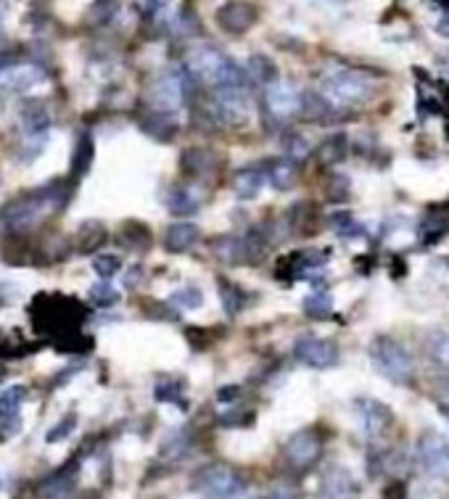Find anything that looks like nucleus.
<instances>
[{"instance_id":"f257e3e1","label":"nucleus","mask_w":449,"mask_h":499,"mask_svg":"<svg viewBox=\"0 0 449 499\" xmlns=\"http://www.w3.org/2000/svg\"><path fill=\"white\" fill-rule=\"evenodd\" d=\"M32 322L40 333L56 336V346L64 344L66 338L80 333V325L85 320V310L77 299H66L58 293H48V296H38L30 307Z\"/></svg>"},{"instance_id":"f03ea898","label":"nucleus","mask_w":449,"mask_h":499,"mask_svg":"<svg viewBox=\"0 0 449 499\" xmlns=\"http://www.w3.org/2000/svg\"><path fill=\"white\" fill-rule=\"evenodd\" d=\"M188 74L212 85L215 91L227 88H246V72L238 66L230 56H224L220 48L198 46L188 56Z\"/></svg>"},{"instance_id":"7ed1b4c3","label":"nucleus","mask_w":449,"mask_h":499,"mask_svg":"<svg viewBox=\"0 0 449 499\" xmlns=\"http://www.w3.org/2000/svg\"><path fill=\"white\" fill-rule=\"evenodd\" d=\"M320 95L333 106V109H352L365 103L373 95V77L352 69V66H336L322 74Z\"/></svg>"},{"instance_id":"20e7f679","label":"nucleus","mask_w":449,"mask_h":499,"mask_svg":"<svg viewBox=\"0 0 449 499\" xmlns=\"http://www.w3.org/2000/svg\"><path fill=\"white\" fill-rule=\"evenodd\" d=\"M64 188L61 185H45L38 190H30L19 198H13L3 212L0 220L11 230H24V227L40 223L48 212H53L58 204H64Z\"/></svg>"},{"instance_id":"39448f33","label":"nucleus","mask_w":449,"mask_h":499,"mask_svg":"<svg viewBox=\"0 0 449 499\" xmlns=\"http://www.w3.org/2000/svg\"><path fill=\"white\" fill-rule=\"evenodd\" d=\"M373 367L392 383L397 386H409L415 381V360L409 349L394 336H375L367 346Z\"/></svg>"},{"instance_id":"423d86ee","label":"nucleus","mask_w":449,"mask_h":499,"mask_svg":"<svg viewBox=\"0 0 449 499\" xmlns=\"http://www.w3.org/2000/svg\"><path fill=\"white\" fill-rule=\"evenodd\" d=\"M190 486H193V492L204 495L207 499H235L246 492V478L233 465L209 462L196 470Z\"/></svg>"},{"instance_id":"0eeeda50","label":"nucleus","mask_w":449,"mask_h":499,"mask_svg":"<svg viewBox=\"0 0 449 499\" xmlns=\"http://www.w3.org/2000/svg\"><path fill=\"white\" fill-rule=\"evenodd\" d=\"M215 257H220L224 265H254L262 262L268 254V241L260 232L249 235H220L212 241Z\"/></svg>"},{"instance_id":"6e6552de","label":"nucleus","mask_w":449,"mask_h":499,"mask_svg":"<svg viewBox=\"0 0 449 499\" xmlns=\"http://www.w3.org/2000/svg\"><path fill=\"white\" fill-rule=\"evenodd\" d=\"M415 460L428 478L449 481V439L445 433L426 431L415 444Z\"/></svg>"},{"instance_id":"1a4fd4ad","label":"nucleus","mask_w":449,"mask_h":499,"mask_svg":"<svg viewBox=\"0 0 449 499\" xmlns=\"http://www.w3.org/2000/svg\"><path fill=\"white\" fill-rule=\"evenodd\" d=\"M320 457H322V439L314 428H304V431L294 433L283 447V462L296 476L310 473L320 462Z\"/></svg>"},{"instance_id":"9d476101","label":"nucleus","mask_w":449,"mask_h":499,"mask_svg":"<svg viewBox=\"0 0 449 499\" xmlns=\"http://www.w3.org/2000/svg\"><path fill=\"white\" fill-rule=\"evenodd\" d=\"M190 80L193 77L188 74V69H167L154 85V101H151L154 111H162V114L178 111L190 95Z\"/></svg>"},{"instance_id":"9b49d317","label":"nucleus","mask_w":449,"mask_h":499,"mask_svg":"<svg viewBox=\"0 0 449 499\" xmlns=\"http://www.w3.org/2000/svg\"><path fill=\"white\" fill-rule=\"evenodd\" d=\"M22 133L27 137L24 145H32L30 156H38L45 148V140H48V130H50V111L45 106L43 101L38 98H30L22 103Z\"/></svg>"},{"instance_id":"f8f14e48","label":"nucleus","mask_w":449,"mask_h":499,"mask_svg":"<svg viewBox=\"0 0 449 499\" xmlns=\"http://www.w3.org/2000/svg\"><path fill=\"white\" fill-rule=\"evenodd\" d=\"M294 360L310 370H328L339 363V346L330 338L304 336L294 344Z\"/></svg>"},{"instance_id":"ddd939ff","label":"nucleus","mask_w":449,"mask_h":499,"mask_svg":"<svg viewBox=\"0 0 449 499\" xmlns=\"http://www.w3.org/2000/svg\"><path fill=\"white\" fill-rule=\"evenodd\" d=\"M355 412H357L362 433H365L367 439H381V436H386V433L394 428V420H397L389 405H383V402H378V399H373V397H362V399H357V402H355Z\"/></svg>"},{"instance_id":"4468645a","label":"nucleus","mask_w":449,"mask_h":499,"mask_svg":"<svg viewBox=\"0 0 449 499\" xmlns=\"http://www.w3.org/2000/svg\"><path fill=\"white\" fill-rule=\"evenodd\" d=\"M262 103H265V117L272 122H286L291 117L299 114V106H302V92H296L291 85L286 83H272L265 88L262 95Z\"/></svg>"},{"instance_id":"2eb2a0df","label":"nucleus","mask_w":449,"mask_h":499,"mask_svg":"<svg viewBox=\"0 0 449 499\" xmlns=\"http://www.w3.org/2000/svg\"><path fill=\"white\" fill-rule=\"evenodd\" d=\"M77 481H80V460L72 457L69 462H64L61 468H56L50 476H45L38 486V497L40 499H72L77 492Z\"/></svg>"},{"instance_id":"dca6fc26","label":"nucleus","mask_w":449,"mask_h":499,"mask_svg":"<svg viewBox=\"0 0 449 499\" xmlns=\"http://www.w3.org/2000/svg\"><path fill=\"white\" fill-rule=\"evenodd\" d=\"M40 83H45V69L32 61H19L8 69H0V91L11 95H24Z\"/></svg>"},{"instance_id":"f3484780","label":"nucleus","mask_w":449,"mask_h":499,"mask_svg":"<svg viewBox=\"0 0 449 499\" xmlns=\"http://www.w3.org/2000/svg\"><path fill=\"white\" fill-rule=\"evenodd\" d=\"M251 103L246 88H227V91H217L215 103H212V114L224 122V125H243L249 119Z\"/></svg>"},{"instance_id":"a211bd4d","label":"nucleus","mask_w":449,"mask_h":499,"mask_svg":"<svg viewBox=\"0 0 449 499\" xmlns=\"http://www.w3.org/2000/svg\"><path fill=\"white\" fill-rule=\"evenodd\" d=\"M260 13L249 0H227L217 8V24L227 35H246L257 24Z\"/></svg>"},{"instance_id":"6ab92c4d","label":"nucleus","mask_w":449,"mask_h":499,"mask_svg":"<svg viewBox=\"0 0 449 499\" xmlns=\"http://www.w3.org/2000/svg\"><path fill=\"white\" fill-rule=\"evenodd\" d=\"M268 185V175H265V167H246V170H238L233 175V193L235 198L241 201H251L262 193V188Z\"/></svg>"},{"instance_id":"aec40b11","label":"nucleus","mask_w":449,"mask_h":499,"mask_svg":"<svg viewBox=\"0 0 449 499\" xmlns=\"http://www.w3.org/2000/svg\"><path fill=\"white\" fill-rule=\"evenodd\" d=\"M201 238V230L190 223H178V225L167 227V235H164V246L167 251H175V254H182L188 249H193Z\"/></svg>"},{"instance_id":"412c9836","label":"nucleus","mask_w":449,"mask_h":499,"mask_svg":"<svg viewBox=\"0 0 449 499\" xmlns=\"http://www.w3.org/2000/svg\"><path fill=\"white\" fill-rule=\"evenodd\" d=\"M299 114H304L307 119H313V122H320V125H328L336 114H339V109H333L320 92L314 91H307L302 92V106H299Z\"/></svg>"},{"instance_id":"4be33fe9","label":"nucleus","mask_w":449,"mask_h":499,"mask_svg":"<svg viewBox=\"0 0 449 499\" xmlns=\"http://www.w3.org/2000/svg\"><path fill=\"white\" fill-rule=\"evenodd\" d=\"M426 360L442 370H449V330H431L423 341Z\"/></svg>"},{"instance_id":"5701e85b","label":"nucleus","mask_w":449,"mask_h":499,"mask_svg":"<svg viewBox=\"0 0 449 499\" xmlns=\"http://www.w3.org/2000/svg\"><path fill=\"white\" fill-rule=\"evenodd\" d=\"M355 492H357L355 478L341 468H333L322 481V497L325 499H347L352 497Z\"/></svg>"},{"instance_id":"b1692460","label":"nucleus","mask_w":449,"mask_h":499,"mask_svg":"<svg viewBox=\"0 0 449 499\" xmlns=\"http://www.w3.org/2000/svg\"><path fill=\"white\" fill-rule=\"evenodd\" d=\"M154 397L156 402H170V405H178V407H188L185 402V381L178 375H164L156 381L154 386Z\"/></svg>"},{"instance_id":"393cba45","label":"nucleus","mask_w":449,"mask_h":499,"mask_svg":"<svg viewBox=\"0 0 449 499\" xmlns=\"http://www.w3.org/2000/svg\"><path fill=\"white\" fill-rule=\"evenodd\" d=\"M265 175H268V182H272V188H277V190H291V188L296 185L299 170H296L294 162H288V159L283 156V159L269 162L268 167H265Z\"/></svg>"},{"instance_id":"a878e982","label":"nucleus","mask_w":449,"mask_h":499,"mask_svg":"<svg viewBox=\"0 0 449 499\" xmlns=\"http://www.w3.org/2000/svg\"><path fill=\"white\" fill-rule=\"evenodd\" d=\"M243 72H246V80L257 83L260 88H268L272 83H277V66L272 64V58L262 56V53L260 56H251Z\"/></svg>"},{"instance_id":"bb28decb","label":"nucleus","mask_w":449,"mask_h":499,"mask_svg":"<svg viewBox=\"0 0 449 499\" xmlns=\"http://www.w3.org/2000/svg\"><path fill=\"white\" fill-rule=\"evenodd\" d=\"M180 164H182V172L190 175V178H201L207 172H212L215 167V156L207 151V148H188L182 156H180Z\"/></svg>"},{"instance_id":"cd10ccee","label":"nucleus","mask_w":449,"mask_h":499,"mask_svg":"<svg viewBox=\"0 0 449 499\" xmlns=\"http://www.w3.org/2000/svg\"><path fill=\"white\" fill-rule=\"evenodd\" d=\"M106 238H109V232L101 223H85L75 235V249L80 254H92L95 249H101L106 243Z\"/></svg>"},{"instance_id":"c85d7f7f","label":"nucleus","mask_w":449,"mask_h":499,"mask_svg":"<svg viewBox=\"0 0 449 499\" xmlns=\"http://www.w3.org/2000/svg\"><path fill=\"white\" fill-rule=\"evenodd\" d=\"M347 153H349V137L344 136V133H336V136L325 137V140L320 143V148H317V159H320L322 164H328V167L344 162Z\"/></svg>"},{"instance_id":"c756f323","label":"nucleus","mask_w":449,"mask_h":499,"mask_svg":"<svg viewBox=\"0 0 449 499\" xmlns=\"http://www.w3.org/2000/svg\"><path fill=\"white\" fill-rule=\"evenodd\" d=\"M217 285H220V302H223L224 312H227L230 318L241 315L243 307H246V293H243V288L235 285L233 280L223 277V275L217 277Z\"/></svg>"},{"instance_id":"7c9ffc66","label":"nucleus","mask_w":449,"mask_h":499,"mask_svg":"<svg viewBox=\"0 0 449 499\" xmlns=\"http://www.w3.org/2000/svg\"><path fill=\"white\" fill-rule=\"evenodd\" d=\"M140 127L154 137V140H159V143L175 137V133H178L175 119H170V114H162V111H154L151 117H145V119L140 122Z\"/></svg>"},{"instance_id":"2f4dec72","label":"nucleus","mask_w":449,"mask_h":499,"mask_svg":"<svg viewBox=\"0 0 449 499\" xmlns=\"http://www.w3.org/2000/svg\"><path fill=\"white\" fill-rule=\"evenodd\" d=\"M167 209L175 217H190V214L198 212V198L188 188H172L170 196H167Z\"/></svg>"},{"instance_id":"473e14b6","label":"nucleus","mask_w":449,"mask_h":499,"mask_svg":"<svg viewBox=\"0 0 449 499\" xmlns=\"http://www.w3.org/2000/svg\"><path fill=\"white\" fill-rule=\"evenodd\" d=\"M92 156H95V145H92V137L83 136L77 148H75V156H72V180H83L90 172V164H92Z\"/></svg>"},{"instance_id":"72a5a7b5","label":"nucleus","mask_w":449,"mask_h":499,"mask_svg":"<svg viewBox=\"0 0 449 499\" xmlns=\"http://www.w3.org/2000/svg\"><path fill=\"white\" fill-rule=\"evenodd\" d=\"M333 312V299L328 291H314L304 299V315L313 320H325L330 318Z\"/></svg>"},{"instance_id":"f704fd0d","label":"nucleus","mask_w":449,"mask_h":499,"mask_svg":"<svg viewBox=\"0 0 449 499\" xmlns=\"http://www.w3.org/2000/svg\"><path fill=\"white\" fill-rule=\"evenodd\" d=\"M90 302L95 304V307H101V310H109V307H114L119 299H122V293L109 283V280H101V283H95V285H90L88 291Z\"/></svg>"},{"instance_id":"c9c22d12","label":"nucleus","mask_w":449,"mask_h":499,"mask_svg":"<svg viewBox=\"0 0 449 499\" xmlns=\"http://www.w3.org/2000/svg\"><path fill=\"white\" fill-rule=\"evenodd\" d=\"M283 153H286V159L294 162V164L304 162V159L310 156V143H307V137L299 136V133H286V136H283Z\"/></svg>"},{"instance_id":"e433bc0d","label":"nucleus","mask_w":449,"mask_h":499,"mask_svg":"<svg viewBox=\"0 0 449 499\" xmlns=\"http://www.w3.org/2000/svg\"><path fill=\"white\" fill-rule=\"evenodd\" d=\"M190 447V439H188V431H175L164 439L162 444V457H170V460H178L182 454L188 452Z\"/></svg>"},{"instance_id":"4c0bfd02","label":"nucleus","mask_w":449,"mask_h":499,"mask_svg":"<svg viewBox=\"0 0 449 499\" xmlns=\"http://www.w3.org/2000/svg\"><path fill=\"white\" fill-rule=\"evenodd\" d=\"M92 270L101 275L103 280H111L114 275H119V270H122V259L117 254H98L92 259Z\"/></svg>"},{"instance_id":"58836bf2","label":"nucleus","mask_w":449,"mask_h":499,"mask_svg":"<svg viewBox=\"0 0 449 499\" xmlns=\"http://www.w3.org/2000/svg\"><path fill=\"white\" fill-rule=\"evenodd\" d=\"M172 302L180 304V307H185V310H198L204 304V293L196 285H185V288H180V291L172 293Z\"/></svg>"},{"instance_id":"ea45409f","label":"nucleus","mask_w":449,"mask_h":499,"mask_svg":"<svg viewBox=\"0 0 449 499\" xmlns=\"http://www.w3.org/2000/svg\"><path fill=\"white\" fill-rule=\"evenodd\" d=\"M75 428H77V415H66V417H61L48 433H45V442H50V444H56V442H61V439H66V436H72L75 433Z\"/></svg>"},{"instance_id":"a19ab883","label":"nucleus","mask_w":449,"mask_h":499,"mask_svg":"<svg viewBox=\"0 0 449 499\" xmlns=\"http://www.w3.org/2000/svg\"><path fill=\"white\" fill-rule=\"evenodd\" d=\"M27 389L24 386H11L0 394V412H19V405L24 402Z\"/></svg>"},{"instance_id":"79ce46f5","label":"nucleus","mask_w":449,"mask_h":499,"mask_svg":"<svg viewBox=\"0 0 449 499\" xmlns=\"http://www.w3.org/2000/svg\"><path fill=\"white\" fill-rule=\"evenodd\" d=\"M251 420H254V412L251 409H238V412H224L220 415V425L223 428H246V425H251Z\"/></svg>"},{"instance_id":"37998d69","label":"nucleus","mask_w":449,"mask_h":499,"mask_svg":"<svg viewBox=\"0 0 449 499\" xmlns=\"http://www.w3.org/2000/svg\"><path fill=\"white\" fill-rule=\"evenodd\" d=\"M125 238L130 241V246H135V249H145L151 243V232L143 225H137V223H128L125 225Z\"/></svg>"},{"instance_id":"c03bdc74","label":"nucleus","mask_w":449,"mask_h":499,"mask_svg":"<svg viewBox=\"0 0 449 499\" xmlns=\"http://www.w3.org/2000/svg\"><path fill=\"white\" fill-rule=\"evenodd\" d=\"M330 185H333V188H328V196H330L333 201H341V198L349 196V180H347V178L336 175V178L330 180Z\"/></svg>"},{"instance_id":"a18cd8bd","label":"nucleus","mask_w":449,"mask_h":499,"mask_svg":"<svg viewBox=\"0 0 449 499\" xmlns=\"http://www.w3.org/2000/svg\"><path fill=\"white\" fill-rule=\"evenodd\" d=\"M238 399H241V386H223L217 391V402H223V405H233Z\"/></svg>"},{"instance_id":"49530a36","label":"nucleus","mask_w":449,"mask_h":499,"mask_svg":"<svg viewBox=\"0 0 449 499\" xmlns=\"http://www.w3.org/2000/svg\"><path fill=\"white\" fill-rule=\"evenodd\" d=\"M262 499H296V497H294V492H288V489H272V492L265 495Z\"/></svg>"},{"instance_id":"de8ad7c7","label":"nucleus","mask_w":449,"mask_h":499,"mask_svg":"<svg viewBox=\"0 0 449 499\" xmlns=\"http://www.w3.org/2000/svg\"><path fill=\"white\" fill-rule=\"evenodd\" d=\"M436 32H439V35H445V38H449V13L447 16H442V22L436 24Z\"/></svg>"},{"instance_id":"09e8293b","label":"nucleus","mask_w":449,"mask_h":499,"mask_svg":"<svg viewBox=\"0 0 449 499\" xmlns=\"http://www.w3.org/2000/svg\"><path fill=\"white\" fill-rule=\"evenodd\" d=\"M439 407H442V412H445V415L449 417V389L439 394Z\"/></svg>"},{"instance_id":"8fccbe9b","label":"nucleus","mask_w":449,"mask_h":499,"mask_svg":"<svg viewBox=\"0 0 449 499\" xmlns=\"http://www.w3.org/2000/svg\"><path fill=\"white\" fill-rule=\"evenodd\" d=\"M415 499H439V497H436V492H428V489H420V492L415 495Z\"/></svg>"},{"instance_id":"3c124183","label":"nucleus","mask_w":449,"mask_h":499,"mask_svg":"<svg viewBox=\"0 0 449 499\" xmlns=\"http://www.w3.org/2000/svg\"><path fill=\"white\" fill-rule=\"evenodd\" d=\"M439 101H445L449 106V85H442V98H439Z\"/></svg>"},{"instance_id":"603ef678","label":"nucleus","mask_w":449,"mask_h":499,"mask_svg":"<svg viewBox=\"0 0 449 499\" xmlns=\"http://www.w3.org/2000/svg\"><path fill=\"white\" fill-rule=\"evenodd\" d=\"M3 16H5V8H3V3H0V24H3Z\"/></svg>"},{"instance_id":"864d4df0","label":"nucleus","mask_w":449,"mask_h":499,"mask_svg":"<svg viewBox=\"0 0 449 499\" xmlns=\"http://www.w3.org/2000/svg\"><path fill=\"white\" fill-rule=\"evenodd\" d=\"M322 3H341V0H322Z\"/></svg>"},{"instance_id":"5fc2aeb1","label":"nucleus","mask_w":449,"mask_h":499,"mask_svg":"<svg viewBox=\"0 0 449 499\" xmlns=\"http://www.w3.org/2000/svg\"><path fill=\"white\" fill-rule=\"evenodd\" d=\"M322 499H325V497H322Z\"/></svg>"}]
</instances>
